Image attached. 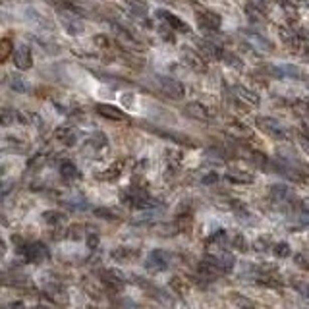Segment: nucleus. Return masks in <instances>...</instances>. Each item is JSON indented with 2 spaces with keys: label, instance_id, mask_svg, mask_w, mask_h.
<instances>
[{
  "label": "nucleus",
  "instance_id": "f257e3e1",
  "mask_svg": "<svg viewBox=\"0 0 309 309\" xmlns=\"http://www.w3.org/2000/svg\"><path fill=\"white\" fill-rule=\"evenodd\" d=\"M257 126H259L265 134H269V136H272V137H280V139H284V137L288 136V132H286L284 126L278 122V120L271 118V116H261V118H257Z\"/></svg>",
  "mask_w": 309,
  "mask_h": 309
},
{
  "label": "nucleus",
  "instance_id": "f03ea898",
  "mask_svg": "<svg viewBox=\"0 0 309 309\" xmlns=\"http://www.w3.org/2000/svg\"><path fill=\"white\" fill-rule=\"evenodd\" d=\"M22 253H24L25 261H29V263H41V261H45L49 257V249L41 242H33V244L24 246L22 247Z\"/></svg>",
  "mask_w": 309,
  "mask_h": 309
},
{
  "label": "nucleus",
  "instance_id": "7ed1b4c3",
  "mask_svg": "<svg viewBox=\"0 0 309 309\" xmlns=\"http://www.w3.org/2000/svg\"><path fill=\"white\" fill-rule=\"evenodd\" d=\"M168 263H170L168 253L162 251V249H155V251L149 253L147 261H145V267L153 272H161V271H164V269H168Z\"/></svg>",
  "mask_w": 309,
  "mask_h": 309
},
{
  "label": "nucleus",
  "instance_id": "20e7f679",
  "mask_svg": "<svg viewBox=\"0 0 309 309\" xmlns=\"http://www.w3.org/2000/svg\"><path fill=\"white\" fill-rule=\"evenodd\" d=\"M161 89L166 95H170V99H184L185 95V87L170 77H161Z\"/></svg>",
  "mask_w": 309,
  "mask_h": 309
},
{
  "label": "nucleus",
  "instance_id": "39448f33",
  "mask_svg": "<svg viewBox=\"0 0 309 309\" xmlns=\"http://www.w3.org/2000/svg\"><path fill=\"white\" fill-rule=\"evenodd\" d=\"M14 62H16V66L20 68V70H27V68H31L33 66V58H31V50L29 47H18V49L14 50Z\"/></svg>",
  "mask_w": 309,
  "mask_h": 309
},
{
  "label": "nucleus",
  "instance_id": "423d86ee",
  "mask_svg": "<svg viewBox=\"0 0 309 309\" xmlns=\"http://www.w3.org/2000/svg\"><path fill=\"white\" fill-rule=\"evenodd\" d=\"M197 22L205 29H219L221 27V16L211 12V10H201L197 14Z\"/></svg>",
  "mask_w": 309,
  "mask_h": 309
},
{
  "label": "nucleus",
  "instance_id": "0eeeda50",
  "mask_svg": "<svg viewBox=\"0 0 309 309\" xmlns=\"http://www.w3.org/2000/svg\"><path fill=\"white\" fill-rule=\"evenodd\" d=\"M182 58H184L185 64H187L189 68H193L195 72H205V70H207L205 62L201 60V56H199V54H195L193 50L185 49L184 52H182Z\"/></svg>",
  "mask_w": 309,
  "mask_h": 309
},
{
  "label": "nucleus",
  "instance_id": "6e6552de",
  "mask_svg": "<svg viewBox=\"0 0 309 309\" xmlns=\"http://www.w3.org/2000/svg\"><path fill=\"white\" fill-rule=\"evenodd\" d=\"M157 16L161 18V20H164L166 24H168V27H172V29H176V31H184V33H187L189 31V27L180 20V18H176L174 14L170 12H164V10H159L157 12Z\"/></svg>",
  "mask_w": 309,
  "mask_h": 309
},
{
  "label": "nucleus",
  "instance_id": "1a4fd4ad",
  "mask_svg": "<svg viewBox=\"0 0 309 309\" xmlns=\"http://www.w3.org/2000/svg\"><path fill=\"white\" fill-rule=\"evenodd\" d=\"M97 112H99L100 116L111 118V120H116V122H120V120H126V118H128L120 109H116V107H112V105H97Z\"/></svg>",
  "mask_w": 309,
  "mask_h": 309
},
{
  "label": "nucleus",
  "instance_id": "9d476101",
  "mask_svg": "<svg viewBox=\"0 0 309 309\" xmlns=\"http://www.w3.org/2000/svg\"><path fill=\"white\" fill-rule=\"evenodd\" d=\"M184 112L189 118H195V120H209V112H207V109L201 102H189V105H185Z\"/></svg>",
  "mask_w": 309,
  "mask_h": 309
},
{
  "label": "nucleus",
  "instance_id": "9b49d317",
  "mask_svg": "<svg viewBox=\"0 0 309 309\" xmlns=\"http://www.w3.org/2000/svg\"><path fill=\"white\" fill-rule=\"evenodd\" d=\"M234 93L238 95V99L244 100V102H249V105H259V95H255L253 91H249V89H246V87L242 85H236L234 87Z\"/></svg>",
  "mask_w": 309,
  "mask_h": 309
},
{
  "label": "nucleus",
  "instance_id": "f8f14e48",
  "mask_svg": "<svg viewBox=\"0 0 309 309\" xmlns=\"http://www.w3.org/2000/svg\"><path fill=\"white\" fill-rule=\"evenodd\" d=\"M100 276H102V280L111 286V288H114V290H118V288L124 284V276L116 271H102L100 272Z\"/></svg>",
  "mask_w": 309,
  "mask_h": 309
},
{
  "label": "nucleus",
  "instance_id": "ddd939ff",
  "mask_svg": "<svg viewBox=\"0 0 309 309\" xmlns=\"http://www.w3.org/2000/svg\"><path fill=\"white\" fill-rule=\"evenodd\" d=\"M201 50H203L205 56H209V58H217V60L223 58V49L217 47L213 41H201Z\"/></svg>",
  "mask_w": 309,
  "mask_h": 309
},
{
  "label": "nucleus",
  "instance_id": "4468645a",
  "mask_svg": "<svg viewBox=\"0 0 309 309\" xmlns=\"http://www.w3.org/2000/svg\"><path fill=\"white\" fill-rule=\"evenodd\" d=\"M170 288H172L178 296H185L187 290H189V286H187V282H185V278H182V276H174L172 280H170Z\"/></svg>",
  "mask_w": 309,
  "mask_h": 309
},
{
  "label": "nucleus",
  "instance_id": "2eb2a0df",
  "mask_svg": "<svg viewBox=\"0 0 309 309\" xmlns=\"http://www.w3.org/2000/svg\"><path fill=\"white\" fill-rule=\"evenodd\" d=\"M60 174L66 178V180H74V178H77L79 176V172H77V168H75L74 162L70 161H64L60 164Z\"/></svg>",
  "mask_w": 309,
  "mask_h": 309
},
{
  "label": "nucleus",
  "instance_id": "dca6fc26",
  "mask_svg": "<svg viewBox=\"0 0 309 309\" xmlns=\"http://www.w3.org/2000/svg\"><path fill=\"white\" fill-rule=\"evenodd\" d=\"M128 2V6H130V10L136 14V16H147V4L143 2V0H126Z\"/></svg>",
  "mask_w": 309,
  "mask_h": 309
},
{
  "label": "nucleus",
  "instance_id": "f3484780",
  "mask_svg": "<svg viewBox=\"0 0 309 309\" xmlns=\"http://www.w3.org/2000/svg\"><path fill=\"white\" fill-rule=\"evenodd\" d=\"M45 221L49 224H60L64 223V215L58 211H49V213H45Z\"/></svg>",
  "mask_w": 309,
  "mask_h": 309
},
{
  "label": "nucleus",
  "instance_id": "a211bd4d",
  "mask_svg": "<svg viewBox=\"0 0 309 309\" xmlns=\"http://www.w3.org/2000/svg\"><path fill=\"white\" fill-rule=\"evenodd\" d=\"M230 132H232V136H236V137H244V139H247V137H251V132H249V128H244V126H238V124H234V126H230Z\"/></svg>",
  "mask_w": 309,
  "mask_h": 309
},
{
  "label": "nucleus",
  "instance_id": "6ab92c4d",
  "mask_svg": "<svg viewBox=\"0 0 309 309\" xmlns=\"http://www.w3.org/2000/svg\"><path fill=\"white\" fill-rule=\"evenodd\" d=\"M228 178L232 182H253V176L251 174H242V172H228Z\"/></svg>",
  "mask_w": 309,
  "mask_h": 309
},
{
  "label": "nucleus",
  "instance_id": "aec40b11",
  "mask_svg": "<svg viewBox=\"0 0 309 309\" xmlns=\"http://www.w3.org/2000/svg\"><path fill=\"white\" fill-rule=\"evenodd\" d=\"M292 251H290V246L286 244V242H280V244H276L274 246V255L276 257H288Z\"/></svg>",
  "mask_w": 309,
  "mask_h": 309
},
{
  "label": "nucleus",
  "instance_id": "412c9836",
  "mask_svg": "<svg viewBox=\"0 0 309 309\" xmlns=\"http://www.w3.org/2000/svg\"><path fill=\"white\" fill-rule=\"evenodd\" d=\"M118 174H120V166L116 164V166H114V168H111V170H107V172L99 174V178H102V180H114Z\"/></svg>",
  "mask_w": 309,
  "mask_h": 309
},
{
  "label": "nucleus",
  "instance_id": "4be33fe9",
  "mask_svg": "<svg viewBox=\"0 0 309 309\" xmlns=\"http://www.w3.org/2000/svg\"><path fill=\"white\" fill-rule=\"evenodd\" d=\"M230 244H232V247H238V249H242V251L246 249V242H244V238L240 234H236L234 238L230 240Z\"/></svg>",
  "mask_w": 309,
  "mask_h": 309
},
{
  "label": "nucleus",
  "instance_id": "5701e85b",
  "mask_svg": "<svg viewBox=\"0 0 309 309\" xmlns=\"http://www.w3.org/2000/svg\"><path fill=\"white\" fill-rule=\"evenodd\" d=\"M14 114H16V112L8 111V109H4V111H2V124H4V126L12 124V118H10V116H14Z\"/></svg>",
  "mask_w": 309,
  "mask_h": 309
},
{
  "label": "nucleus",
  "instance_id": "b1692460",
  "mask_svg": "<svg viewBox=\"0 0 309 309\" xmlns=\"http://www.w3.org/2000/svg\"><path fill=\"white\" fill-rule=\"evenodd\" d=\"M10 50H12V45H10V41H8V39H4V41H2V56L6 58V56L10 54Z\"/></svg>",
  "mask_w": 309,
  "mask_h": 309
},
{
  "label": "nucleus",
  "instance_id": "393cba45",
  "mask_svg": "<svg viewBox=\"0 0 309 309\" xmlns=\"http://www.w3.org/2000/svg\"><path fill=\"white\" fill-rule=\"evenodd\" d=\"M95 213H97V215H100L102 219H114V215H112L111 211H107V209H97Z\"/></svg>",
  "mask_w": 309,
  "mask_h": 309
},
{
  "label": "nucleus",
  "instance_id": "a878e982",
  "mask_svg": "<svg viewBox=\"0 0 309 309\" xmlns=\"http://www.w3.org/2000/svg\"><path fill=\"white\" fill-rule=\"evenodd\" d=\"M97 246H99V238H97V236H89V247L95 249Z\"/></svg>",
  "mask_w": 309,
  "mask_h": 309
},
{
  "label": "nucleus",
  "instance_id": "bb28decb",
  "mask_svg": "<svg viewBox=\"0 0 309 309\" xmlns=\"http://www.w3.org/2000/svg\"><path fill=\"white\" fill-rule=\"evenodd\" d=\"M10 309H25V305H24V303H20V301H16V303H12V305H10Z\"/></svg>",
  "mask_w": 309,
  "mask_h": 309
},
{
  "label": "nucleus",
  "instance_id": "cd10ccee",
  "mask_svg": "<svg viewBox=\"0 0 309 309\" xmlns=\"http://www.w3.org/2000/svg\"><path fill=\"white\" fill-rule=\"evenodd\" d=\"M215 178H217L215 174H211V176H207V178H205V184H211V182H215Z\"/></svg>",
  "mask_w": 309,
  "mask_h": 309
}]
</instances>
